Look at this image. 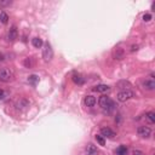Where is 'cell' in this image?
<instances>
[{
	"label": "cell",
	"instance_id": "cell-11",
	"mask_svg": "<svg viewBox=\"0 0 155 155\" xmlns=\"http://www.w3.org/2000/svg\"><path fill=\"white\" fill-rule=\"evenodd\" d=\"M125 57V51H124V49H121V47H116L115 50H114V58L115 59H122Z\"/></svg>",
	"mask_w": 155,
	"mask_h": 155
},
{
	"label": "cell",
	"instance_id": "cell-14",
	"mask_svg": "<svg viewBox=\"0 0 155 155\" xmlns=\"http://www.w3.org/2000/svg\"><path fill=\"white\" fill-rule=\"evenodd\" d=\"M72 79H73V81H74L75 84H78V85H83V84L85 83V79H84V78H83L80 74H78V73H74V74H73Z\"/></svg>",
	"mask_w": 155,
	"mask_h": 155
},
{
	"label": "cell",
	"instance_id": "cell-3",
	"mask_svg": "<svg viewBox=\"0 0 155 155\" xmlns=\"http://www.w3.org/2000/svg\"><path fill=\"white\" fill-rule=\"evenodd\" d=\"M43 58L44 61L46 62H50L51 59L54 58V51H52V47H51V45L49 43H45L43 45Z\"/></svg>",
	"mask_w": 155,
	"mask_h": 155
},
{
	"label": "cell",
	"instance_id": "cell-18",
	"mask_svg": "<svg viewBox=\"0 0 155 155\" xmlns=\"http://www.w3.org/2000/svg\"><path fill=\"white\" fill-rule=\"evenodd\" d=\"M28 83L35 86V85L39 83V76H38V75H35V74L29 75V76H28Z\"/></svg>",
	"mask_w": 155,
	"mask_h": 155
},
{
	"label": "cell",
	"instance_id": "cell-4",
	"mask_svg": "<svg viewBox=\"0 0 155 155\" xmlns=\"http://www.w3.org/2000/svg\"><path fill=\"white\" fill-rule=\"evenodd\" d=\"M133 96H135V93L131 91V90H122V91H120L118 93L116 98H118L119 102H126L128 99H131Z\"/></svg>",
	"mask_w": 155,
	"mask_h": 155
},
{
	"label": "cell",
	"instance_id": "cell-22",
	"mask_svg": "<svg viewBox=\"0 0 155 155\" xmlns=\"http://www.w3.org/2000/svg\"><path fill=\"white\" fill-rule=\"evenodd\" d=\"M7 97H9V92L5 91V90H0V99L4 101V99H6Z\"/></svg>",
	"mask_w": 155,
	"mask_h": 155
},
{
	"label": "cell",
	"instance_id": "cell-27",
	"mask_svg": "<svg viewBox=\"0 0 155 155\" xmlns=\"http://www.w3.org/2000/svg\"><path fill=\"white\" fill-rule=\"evenodd\" d=\"M137 50H138V46H137V45H133L132 49H131V51H137Z\"/></svg>",
	"mask_w": 155,
	"mask_h": 155
},
{
	"label": "cell",
	"instance_id": "cell-26",
	"mask_svg": "<svg viewBox=\"0 0 155 155\" xmlns=\"http://www.w3.org/2000/svg\"><path fill=\"white\" fill-rule=\"evenodd\" d=\"M132 155H146L142 150H138V149H135L133 151H132Z\"/></svg>",
	"mask_w": 155,
	"mask_h": 155
},
{
	"label": "cell",
	"instance_id": "cell-20",
	"mask_svg": "<svg viewBox=\"0 0 155 155\" xmlns=\"http://www.w3.org/2000/svg\"><path fill=\"white\" fill-rule=\"evenodd\" d=\"M146 118H147V120H148L150 124H154V122H155V113H153V112L147 113V114H146Z\"/></svg>",
	"mask_w": 155,
	"mask_h": 155
},
{
	"label": "cell",
	"instance_id": "cell-5",
	"mask_svg": "<svg viewBox=\"0 0 155 155\" xmlns=\"http://www.w3.org/2000/svg\"><path fill=\"white\" fill-rule=\"evenodd\" d=\"M137 133L142 138H149L151 136V128L148 126H139L137 128Z\"/></svg>",
	"mask_w": 155,
	"mask_h": 155
},
{
	"label": "cell",
	"instance_id": "cell-23",
	"mask_svg": "<svg viewBox=\"0 0 155 155\" xmlns=\"http://www.w3.org/2000/svg\"><path fill=\"white\" fill-rule=\"evenodd\" d=\"M24 66L27 67V68H30V67L33 66L32 59H30V58H25V59H24Z\"/></svg>",
	"mask_w": 155,
	"mask_h": 155
},
{
	"label": "cell",
	"instance_id": "cell-13",
	"mask_svg": "<svg viewBox=\"0 0 155 155\" xmlns=\"http://www.w3.org/2000/svg\"><path fill=\"white\" fill-rule=\"evenodd\" d=\"M143 87H144L146 90H149V91H153V90L155 88V81H154V79H148V80H146V81L143 83Z\"/></svg>",
	"mask_w": 155,
	"mask_h": 155
},
{
	"label": "cell",
	"instance_id": "cell-6",
	"mask_svg": "<svg viewBox=\"0 0 155 155\" xmlns=\"http://www.w3.org/2000/svg\"><path fill=\"white\" fill-rule=\"evenodd\" d=\"M16 109H18V110H24V109H27L28 107H29V102L25 99V98H21V99H18L17 102H16Z\"/></svg>",
	"mask_w": 155,
	"mask_h": 155
},
{
	"label": "cell",
	"instance_id": "cell-19",
	"mask_svg": "<svg viewBox=\"0 0 155 155\" xmlns=\"http://www.w3.org/2000/svg\"><path fill=\"white\" fill-rule=\"evenodd\" d=\"M0 22H1L3 24H6V23L9 22V15L6 14L5 11L0 12Z\"/></svg>",
	"mask_w": 155,
	"mask_h": 155
},
{
	"label": "cell",
	"instance_id": "cell-21",
	"mask_svg": "<svg viewBox=\"0 0 155 155\" xmlns=\"http://www.w3.org/2000/svg\"><path fill=\"white\" fill-rule=\"evenodd\" d=\"M96 141L99 143V146H104V144H106V139H104V137L101 136V135H96Z\"/></svg>",
	"mask_w": 155,
	"mask_h": 155
},
{
	"label": "cell",
	"instance_id": "cell-15",
	"mask_svg": "<svg viewBox=\"0 0 155 155\" xmlns=\"http://www.w3.org/2000/svg\"><path fill=\"white\" fill-rule=\"evenodd\" d=\"M32 44H33L34 47L40 49V47H43L44 41H43V39H40V38H34V39H32Z\"/></svg>",
	"mask_w": 155,
	"mask_h": 155
},
{
	"label": "cell",
	"instance_id": "cell-1",
	"mask_svg": "<svg viewBox=\"0 0 155 155\" xmlns=\"http://www.w3.org/2000/svg\"><path fill=\"white\" fill-rule=\"evenodd\" d=\"M98 104H99V107L102 109H104L107 113H112L115 109V103L108 96H102L99 98V101H98Z\"/></svg>",
	"mask_w": 155,
	"mask_h": 155
},
{
	"label": "cell",
	"instance_id": "cell-7",
	"mask_svg": "<svg viewBox=\"0 0 155 155\" xmlns=\"http://www.w3.org/2000/svg\"><path fill=\"white\" fill-rule=\"evenodd\" d=\"M17 35H18V30L16 28V25H12V27L9 29V33H7V39L10 41H15L17 39Z\"/></svg>",
	"mask_w": 155,
	"mask_h": 155
},
{
	"label": "cell",
	"instance_id": "cell-16",
	"mask_svg": "<svg viewBox=\"0 0 155 155\" xmlns=\"http://www.w3.org/2000/svg\"><path fill=\"white\" fill-rule=\"evenodd\" d=\"M116 86H118L119 88H122V90H130L131 84L128 81H126V80H121V81L118 83V85H116Z\"/></svg>",
	"mask_w": 155,
	"mask_h": 155
},
{
	"label": "cell",
	"instance_id": "cell-8",
	"mask_svg": "<svg viewBox=\"0 0 155 155\" xmlns=\"http://www.w3.org/2000/svg\"><path fill=\"white\" fill-rule=\"evenodd\" d=\"M101 136L103 137H108V138H114L116 136V133L109 127H102L101 128Z\"/></svg>",
	"mask_w": 155,
	"mask_h": 155
},
{
	"label": "cell",
	"instance_id": "cell-12",
	"mask_svg": "<svg viewBox=\"0 0 155 155\" xmlns=\"http://www.w3.org/2000/svg\"><path fill=\"white\" fill-rule=\"evenodd\" d=\"M110 90V87L108 85H104V84H101V85H97L93 87V91L96 92H101V93H104V92H108Z\"/></svg>",
	"mask_w": 155,
	"mask_h": 155
},
{
	"label": "cell",
	"instance_id": "cell-17",
	"mask_svg": "<svg viewBox=\"0 0 155 155\" xmlns=\"http://www.w3.org/2000/svg\"><path fill=\"white\" fill-rule=\"evenodd\" d=\"M127 151H128V149H127V147L126 146H120L118 149H116V155H127Z\"/></svg>",
	"mask_w": 155,
	"mask_h": 155
},
{
	"label": "cell",
	"instance_id": "cell-9",
	"mask_svg": "<svg viewBox=\"0 0 155 155\" xmlns=\"http://www.w3.org/2000/svg\"><path fill=\"white\" fill-rule=\"evenodd\" d=\"M86 155H98V149L95 144L88 143L86 146Z\"/></svg>",
	"mask_w": 155,
	"mask_h": 155
},
{
	"label": "cell",
	"instance_id": "cell-2",
	"mask_svg": "<svg viewBox=\"0 0 155 155\" xmlns=\"http://www.w3.org/2000/svg\"><path fill=\"white\" fill-rule=\"evenodd\" d=\"M15 79V74L10 68L3 67L0 68V81L3 83H11L12 80Z\"/></svg>",
	"mask_w": 155,
	"mask_h": 155
},
{
	"label": "cell",
	"instance_id": "cell-10",
	"mask_svg": "<svg viewBox=\"0 0 155 155\" xmlns=\"http://www.w3.org/2000/svg\"><path fill=\"white\" fill-rule=\"evenodd\" d=\"M96 97H93V96H91V95H88V96H86L85 98H84V104L86 106V107H93L95 104H96Z\"/></svg>",
	"mask_w": 155,
	"mask_h": 155
},
{
	"label": "cell",
	"instance_id": "cell-25",
	"mask_svg": "<svg viewBox=\"0 0 155 155\" xmlns=\"http://www.w3.org/2000/svg\"><path fill=\"white\" fill-rule=\"evenodd\" d=\"M11 4H12L11 0H6V1H0V6H9V5H11Z\"/></svg>",
	"mask_w": 155,
	"mask_h": 155
},
{
	"label": "cell",
	"instance_id": "cell-24",
	"mask_svg": "<svg viewBox=\"0 0 155 155\" xmlns=\"http://www.w3.org/2000/svg\"><path fill=\"white\" fill-rule=\"evenodd\" d=\"M150 20H151V15L150 14H144L143 15V21L144 22H149Z\"/></svg>",
	"mask_w": 155,
	"mask_h": 155
}]
</instances>
